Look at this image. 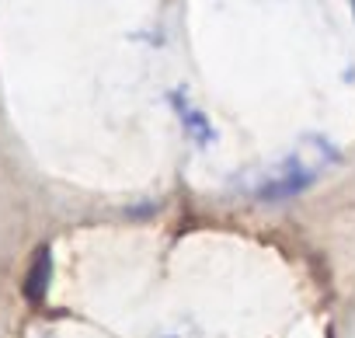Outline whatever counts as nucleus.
<instances>
[{"label":"nucleus","instance_id":"nucleus-1","mask_svg":"<svg viewBox=\"0 0 355 338\" xmlns=\"http://www.w3.org/2000/svg\"><path fill=\"white\" fill-rule=\"evenodd\" d=\"M49 248H42L39 255H35V265H32V276H28V282H25V293H28V300L32 303H39L42 296H46V282H49Z\"/></svg>","mask_w":355,"mask_h":338},{"label":"nucleus","instance_id":"nucleus-2","mask_svg":"<svg viewBox=\"0 0 355 338\" xmlns=\"http://www.w3.org/2000/svg\"><path fill=\"white\" fill-rule=\"evenodd\" d=\"M352 11H355V0H352Z\"/></svg>","mask_w":355,"mask_h":338}]
</instances>
